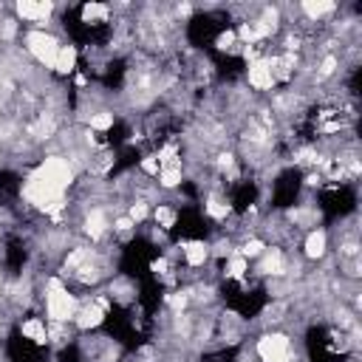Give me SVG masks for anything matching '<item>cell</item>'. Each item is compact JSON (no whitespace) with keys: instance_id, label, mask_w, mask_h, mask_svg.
<instances>
[{"instance_id":"5b68a950","label":"cell","mask_w":362,"mask_h":362,"mask_svg":"<svg viewBox=\"0 0 362 362\" xmlns=\"http://www.w3.org/2000/svg\"><path fill=\"white\" fill-rule=\"evenodd\" d=\"M249 277V260L238 252H232L223 263H221V280L226 283H238V280H246Z\"/></svg>"},{"instance_id":"7a4b0ae2","label":"cell","mask_w":362,"mask_h":362,"mask_svg":"<svg viewBox=\"0 0 362 362\" xmlns=\"http://www.w3.org/2000/svg\"><path fill=\"white\" fill-rule=\"evenodd\" d=\"M105 294L110 297L113 305H119V308H130V305L139 303V283H136L130 274L119 272V274H113V277L105 283Z\"/></svg>"},{"instance_id":"3957f363","label":"cell","mask_w":362,"mask_h":362,"mask_svg":"<svg viewBox=\"0 0 362 362\" xmlns=\"http://www.w3.org/2000/svg\"><path fill=\"white\" fill-rule=\"evenodd\" d=\"M178 260L187 269H206L209 266V243L206 238H181L175 240Z\"/></svg>"},{"instance_id":"8992f818","label":"cell","mask_w":362,"mask_h":362,"mask_svg":"<svg viewBox=\"0 0 362 362\" xmlns=\"http://www.w3.org/2000/svg\"><path fill=\"white\" fill-rule=\"evenodd\" d=\"M124 215H127L136 226H144V223L150 221V215H153V204L144 201V198H130L127 206H124Z\"/></svg>"},{"instance_id":"277c9868","label":"cell","mask_w":362,"mask_h":362,"mask_svg":"<svg viewBox=\"0 0 362 362\" xmlns=\"http://www.w3.org/2000/svg\"><path fill=\"white\" fill-rule=\"evenodd\" d=\"M76 71H79V48H76L74 42H65V45L59 48L57 59H54L51 76H57V79L68 82V79H71V76H74Z\"/></svg>"},{"instance_id":"6da1fadb","label":"cell","mask_w":362,"mask_h":362,"mask_svg":"<svg viewBox=\"0 0 362 362\" xmlns=\"http://www.w3.org/2000/svg\"><path fill=\"white\" fill-rule=\"evenodd\" d=\"M297 252H300V255H303V260H305V263H311V266L322 263V260L331 255L328 226H314V229L303 232V240H300V249H297Z\"/></svg>"}]
</instances>
